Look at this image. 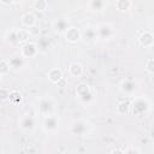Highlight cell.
Returning <instances> with one entry per match:
<instances>
[{
    "label": "cell",
    "mask_w": 154,
    "mask_h": 154,
    "mask_svg": "<svg viewBox=\"0 0 154 154\" xmlns=\"http://www.w3.org/2000/svg\"><path fill=\"white\" fill-rule=\"evenodd\" d=\"M63 78V72L60 69H51L49 72H48V79L52 82V83H58L60 79Z\"/></svg>",
    "instance_id": "2e32d148"
},
{
    "label": "cell",
    "mask_w": 154,
    "mask_h": 154,
    "mask_svg": "<svg viewBox=\"0 0 154 154\" xmlns=\"http://www.w3.org/2000/svg\"><path fill=\"white\" fill-rule=\"evenodd\" d=\"M95 30H96V36L99 40H108L114 34L113 26L109 23H101L95 28Z\"/></svg>",
    "instance_id": "5b68a950"
},
{
    "label": "cell",
    "mask_w": 154,
    "mask_h": 154,
    "mask_svg": "<svg viewBox=\"0 0 154 154\" xmlns=\"http://www.w3.org/2000/svg\"><path fill=\"white\" fill-rule=\"evenodd\" d=\"M8 94H10V90L6 89V88H0V100L4 101V100H7L8 99Z\"/></svg>",
    "instance_id": "83f0119b"
},
{
    "label": "cell",
    "mask_w": 154,
    "mask_h": 154,
    "mask_svg": "<svg viewBox=\"0 0 154 154\" xmlns=\"http://www.w3.org/2000/svg\"><path fill=\"white\" fill-rule=\"evenodd\" d=\"M14 1H22V0H14Z\"/></svg>",
    "instance_id": "f546056e"
},
{
    "label": "cell",
    "mask_w": 154,
    "mask_h": 154,
    "mask_svg": "<svg viewBox=\"0 0 154 154\" xmlns=\"http://www.w3.org/2000/svg\"><path fill=\"white\" fill-rule=\"evenodd\" d=\"M37 111L38 113L42 116V117H46V116H49L53 113L54 111V102L51 97H41L37 102Z\"/></svg>",
    "instance_id": "3957f363"
},
{
    "label": "cell",
    "mask_w": 154,
    "mask_h": 154,
    "mask_svg": "<svg viewBox=\"0 0 154 154\" xmlns=\"http://www.w3.org/2000/svg\"><path fill=\"white\" fill-rule=\"evenodd\" d=\"M76 95H77L78 100L83 103H89L94 97L90 87L85 83H79L76 87Z\"/></svg>",
    "instance_id": "7a4b0ae2"
},
{
    "label": "cell",
    "mask_w": 154,
    "mask_h": 154,
    "mask_svg": "<svg viewBox=\"0 0 154 154\" xmlns=\"http://www.w3.org/2000/svg\"><path fill=\"white\" fill-rule=\"evenodd\" d=\"M6 41L10 43V45H18V36H17V29L16 28H12L10 29L7 32H6Z\"/></svg>",
    "instance_id": "ac0fdd59"
},
{
    "label": "cell",
    "mask_w": 154,
    "mask_h": 154,
    "mask_svg": "<svg viewBox=\"0 0 154 154\" xmlns=\"http://www.w3.org/2000/svg\"><path fill=\"white\" fill-rule=\"evenodd\" d=\"M17 36L19 43H25L30 37V31L28 29H17Z\"/></svg>",
    "instance_id": "44dd1931"
},
{
    "label": "cell",
    "mask_w": 154,
    "mask_h": 154,
    "mask_svg": "<svg viewBox=\"0 0 154 154\" xmlns=\"http://www.w3.org/2000/svg\"><path fill=\"white\" fill-rule=\"evenodd\" d=\"M36 45H37L38 51L45 52V51H47V48L49 47V41H48V38H47V37H41Z\"/></svg>",
    "instance_id": "cb8c5ba5"
},
{
    "label": "cell",
    "mask_w": 154,
    "mask_h": 154,
    "mask_svg": "<svg viewBox=\"0 0 154 154\" xmlns=\"http://www.w3.org/2000/svg\"><path fill=\"white\" fill-rule=\"evenodd\" d=\"M81 35H82V37H83L85 41H88V42H93V41H95V40L97 38V36H96V30H95V28H93V26H87L83 31H81Z\"/></svg>",
    "instance_id": "5bb4252c"
},
{
    "label": "cell",
    "mask_w": 154,
    "mask_h": 154,
    "mask_svg": "<svg viewBox=\"0 0 154 154\" xmlns=\"http://www.w3.org/2000/svg\"><path fill=\"white\" fill-rule=\"evenodd\" d=\"M106 0H90L89 1V8L91 11H102L106 7Z\"/></svg>",
    "instance_id": "e0dca14e"
},
{
    "label": "cell",
    "mask_w": 154,
    "mask_h": 154,
    "mask_svg": "<svg viewBox=\"0 0 154 154\" xmlns=\"http://www.w3.org/2000/svg\"><path fill=\"white\" fill-rule=\"evenodd\" d=\"M7 100L12 105H19L22 102V100H23V96L18 90H11L10 94H8V99Z\"/></svg>",
    "instance_id": "d6986e66"
},
{
    "label": "cell",
    "mask_w": 154,
    "mask_h": 154,
    "mask_svg": "<svg viewBox=\"0 0 154 154\" xmlns=\"http://www.w3.org/2000/svg\"><path fill=\"white\" fill-rule=\"evenodd\" d=\"M64 36H65V38H66L69 42H72V43L79 41V40L82 38L81 31H79L77 28H75V26H70V28L65 31Z\"/></svg>",
    "instance_id": "7c38bea8"
},
{
    "label": "cell",
    "mask_w": 154,
    "mask_h": 154,
    "mask_svg": "<svg viewBox=\"0 0 154 154\" xmlns=\"http://www.w3.org/2000/svg\"><path fill=\"white\" fill-rule=\"evenodd\" d=\"M137 83L134 81V79H130V78H126V79H123L120 82V85H119V89L123 94L128 95V96H132L136 91H137Z\"/></svg>",
    "instance_id": "8992f818"
},
{
    "label": "cell",
    "mask_w": 154,
    "mask_h": 154,
    "mask_svg": "<svg viewBox=\"0 0 154 154\" xmlns=\"http://www.w3.org/2000/svg\"><path fill=\"white\" fill-rule=\"evenodd\" d=\"M146 70H147L149 73H153V72H154V60H153V58H149V59L147 60Z\"/></svg>",
    "instance_id": "4316f807"
},
{
    "label": "cell",
    "mask_w": 154,
    "mask_h": 154,
    "mask_svg": "<svg viewBox=\"0 0 154 154\" xmlns=\"http://www.w3.org/2000/svg\"><path fill=\"white\" fill-rule=\"evenodd\" d=\"M69 72L72 77H79L83 72V67L79 63H72L69 67Z\"/></svg>",
    "instance_id": "ffe728a7"
},
{
    "label": "cell",
    "mask_w": 154,
    "mask_h": 154,
    "mask_svg": "<svg viewBox=\"0 0 154 154\" xmlns=\"http://www.w3.org/2000/svg\"><path fill=\"white\" fill-rule=\"evenodd\" d=\"M7 61H8L10 69L13 71H19L25 66V58L20 53H16V54L11 55Z\"/></svg>",
    "instance_id": "ba28073f"
},
{
    "label": "cell",
    "mask_w": 154,
    "mask_h": 154,
    "mask_svg": "<svg viewBox=\"0 0 154 154\" xmlns=\"http://www.w3.org/2000/svg\"><path fill=\"white\" fill-rule=\"evenodd\" d=\"M22 23H23V25L25 28H32V26H35V24H36V17H35V14L31 13V12L24 13L23 17H22Z\"/></svg>",
    "instance_id": "9a60e30c"
},
{
    "label": "cell",
    "mask_w": 154,
    "mask_h": 154,
    "mask_svg": "<svg viewBox=\"0 0 154 154\" xmlns=\"http://www.w3.org/2000/svg\"><path fill=\"white\" fill-rule=\"evenodd\" d=\"M130 109L132 112L134 116L136 117H142L144 114H147L150 109V102L148 101V99L141 96V97H136L132 103H130Z\"/></svg>",
    "instance_id": "6da1fadb"
},
{
    "label": "cell",
    "mask_w": 154,
    "mask_h": 154,
    "mask_svg": "<svg viewBox=\"0 0 154 154\" xmlns=\"http://www.w3.org/2000/svg\"><path fill=\"white\" fill-rule=\"evenodd\" d=\"M42 128L46 132H51L54 134L58 131L59 129V118L55 114H49L43 117V122H42Z\"/></svg>",
    "instance_id": "277c9868"
},
{
    "label": "cell",
    "mask_w": 154,
    "mask_h": 154,
    "mask_svg": "<svg viewBox=\"0 0 154 154\" xmlns=\"http://www.w3.org/2000/svg\"><path fill=\"white\" fill-rule=\"evenodd\" d=\"M47 6H48V4L46 0H35V2H34V7L38 11H45L47 8Z\"/></svg>",
    "instance_id": "d4e9b609"
},
{
    "label": "cell",
    "mask_w": 154,
    "mask_h": 154,
    "mask_svg": "<svg viewBox=\"0 0 154 154\" xmlns=\"http://www.w3.org/2000/svg\"><path fill=\"white\" fill-rule=\"evenodd\" d=\"M138 41H140V43H141L143 47L149 48V47H152L153 43H154V36H153V34H152L150 31H144V32H142V34L140 35Z\"/></svg>",
    "instance_id": "4fadbf2b"
},
{
    "label": "cell",
    "mask_w": 154,
    "mask_h": 154,
    "mask_svg": "<svg viewBox=\"0 0 154 154\" xmlns=\"http://www.w3.org/2000/svg\"><path fill=\"white\" fill-rule=\"evenodd\" d=\"M117 111H118V113H120V114L128 113V112L130 111V102H128V101H122V102H119V103L117 105Z\"/></svg>",
    "instance_id": "603a6c76"
},
{
    "label": "cell",
    "mask_w": 154,
    "mask_h": 154,
    "mask_svg": "<svg viewBox=\"0 0 154 154\" xmlns=\"http://www.w3.org/2000/svg\"><path fill=\"white\" fill-rule=\"evenodd\" d=\"M4 5H11V4H13L14 2V0H0Z\"/></svg>",
    "instance_id": "f1b7e54d"
},
{
    "label": "cell",
    "mask_w": 154,
    "mask_h": 154,
    "mask_svg": "<svg viewBox=\"0 0 154 154\" xmlns=\"http://www.w3.org/2000/svg\"><path fill=\"white\" fill-rule=\"evenodd\" d=\"M37 53H38V48H37V45H36L35 42L26 41L25 43H23V46H22V48H20V54H22L25 59L34 58V57H36Z\"/></svg>",
    "instance_id": "52a82bcc"
},
{
    "label": "cell",
    "mask_w": 154,
    "mask_h": 154,
    "mask_svg": "<svg viewBox=\"0 0 154 154\" xmlns=\"http://www.w3.org/2000/svg\"><path fill=\"white\" fill-rule=\"evenodd\" d=\"M35 118L30 114H25L19 119V128L25 132H31L35 129Z\"/></svg>",
    "instance_id": "9c48e42d"
},
{
    "label": "cell",
    "mask_w": 154,
    "mask_h": 154,
    "mask_svg": "<svg viewBox=\"0 0 154 154\" xmlns=\"http://www.w3.org/2000/svg\"><path fill=\"white\" fill-rule=\"evenodd\" d=\"M0 78H1V75H0Z\"/></svg>",
    "instance_id": "4dcf8cb0"
},
{
    "label": "cell",
    "mask_w": 154,
    "mask_h": 154,
    "mask_svg": "<svg viewBox=\"0 0 154 154\" xmlns=\"http://www.w3.org/2000/svg\"><path fill=\"white\" fill-rule=\"evenodd\" d=\"M116 7L119 11H128L131 7V0H117Z\"/></svg>",
    "instance_id": "7402d4cb"
},
{
    "label": "cell",
    "mask_w": 154,
    "mask_h": 154,
    "mask_svg": "<svg viewBox=\"0 0 154 154\" xmlns=\"http://www.w3.org/2000/svg\"><path fill=\"white\" fill-rule=\"evenodd\" d=\"M89 130V126H88V123L84 122V120H75L72 124H71V132L73 135H77V136H84Z\"/></svg>",
    "instance_id": "30bf717a"
},
{
    "label": "cell",
    "mask_w": 154,
    "mask_h": 154,
    "mask_svg": "<svg viewBox=\"0 0 154 154\" xmlns=\"http://www.w3.org/2000/svg\"><path fill=\"white\" fill-rule=\"evenodd\" d=\"M70 28V23L66 18H58L53 22V29L57 34H60V35H64L65 31Z\"/></svg>",
    "instance_id": "8fae6325"
},
{
    "label": "cell",
    "mask_w": 154,
    "mask_h": 154,
    "mask_svg": "<svg viewBox=\"0 0 154 154\" xmlns=\"http://www.w3.org/2000/svg\"><path fill=\"white\" fill-rule=\"evenodd\" d=\"M10 70H11V69H10L8 61H6V60H0V75H1V76H2V75H6V73H8Z\"/></svg>",
    "instance_id": "484cf974"
}]
</instances>
